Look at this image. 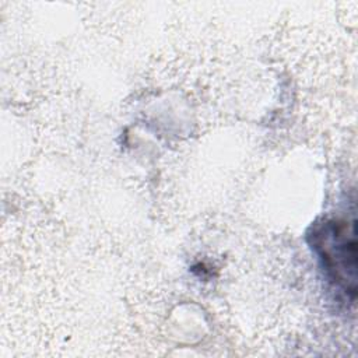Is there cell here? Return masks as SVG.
Instances as JSON below:
<instances>
[{"label":"cell","instance_id":"6da1fadb","mask_svg":"<svg viewBox=\"0 0 358 358\" xmlns=\"http://www.w3.org/2000/svg\"><path fill=\"white\" fill-rule=\"evenodd\" d=\"M326 268L333 274V280L341 282L347 291L355 292L357 271V242L354 221L329 222L319 234L316 245Z\"/></svg>","mask_w":358,"mask_h":358}]
</instances>
